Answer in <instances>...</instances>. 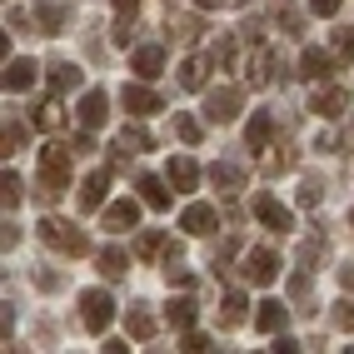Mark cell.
Wrapping results in <instances>:
<instances>
[{
	"label": "cell",
	"mask_w": 354,
	"mask_h": 354,
	"mask_svg": "<svg viewBox=\"0 0 354 354\" xmlns=\"http://www.w3.org/2000/svg\"><path fill=\"white\" fill-rule=\"evenodd\" d=\"M170 26H175V40H195L200 20H190V15H185V20H170Z\"/></svg>",
	"instance_id": "obj_41"
},
{
	"label": "cell",
	"mask_w": 354,
	"mask_h": 354,
	"mask_svg": "<svg viewBox=\"0 0 354 354\" xmlns=\"http://www.w3.org/2000/svg\"><path fill=\"white\" fill-rule=\"evenodd\" d=\"M115 45H130L135 40V15H120V20H115V35H110Z\"/></svg>",
	"instance_id": "obj_40"
},
{
	"label": "cell",
	"mask_w": 354,
	"mask_h": 354,
	"mask_svg": "<svg viewBox=\"0 0 354 354\" xmlns=\"http://www.w3.org/2000/svg\"><path fill=\"white\" fill-rule=\"evenodd\" d=\"M130 70H135V80H160L165 75V50H160V45H135V50H130Z\"/></svg>",
	"instance_id": "obj_8"
},
{
	"label": "cell",
	"mask_w": 354,
	"mask_h": 354,
	"mask_svg": "<svg viewBox=\"0 0 354 354\" xmlns=\"http://www.w3.org/2000/svg\"><path fill=\"white\" fill-rule=\"evenodd\" d=\"M315 150H324V155H335V150H339V135H319V140H315Z\"/></svg>",
	"instance_id": "obj_47"
},
{
	"label": "cell",
	"mask_w": 354,
	"mask_h": 354,
	"mask_svg": "<svg viewBox=\"0 0 354 354\" xmlns=\"http://www.w3.org/2000/svg\"><path fill=\"white\" fill-rule=\"evenodd\" d=\"M240 105H245V95H240V90H230V85H220V90H209V95H205V115L215 125H230L234 115H240Z\"/></svg>",
	"instance_id": "obj_5"
},
{
	"label": "cell",
	"mask_w": 354,
	"mask_h": 354,
	"mask_svg": "<svg viewBox=\"0 0 354 354\" xmlns=\"http://www.w3.org/2000/svg\"><path fill=\"white\" fill-rule=\"evenodd\" d=\"M100 225H105L110 234H125V230H135V225H140V205H135V200H115V205H105Z\"/></svg>",
	"instance_id": "obj_10"
},
{
	"label": "cell",
	"mask_w": 354,
	"mask_h": 354,
	"mask_svg": "<svg viewBox=\"0 0 354 354\" xmlns=\"http://www.w3.org/2000/svg\"><path fill=\"white\" fill-rule=\"evenodd\" d=\"M35 80H40V65H35V60H26V55H20V60H6V95H26Z\"/></svg>",
	"instance_id": "obj_9"
},
{
	"label": "cell",
	"mask_w": 354,
	"mask_h": 354,
	"mask_svg": "<svg viewBox=\"0 0 354 354\" xmlns=\"http://www.w3.org/2000/svg\"><path fill=\"white\" fill-rule=\"evenodd\" d=\"M180 349H190V354H200V349H209V339L205 335H195V329H185V344Z\"/></svg>",
	"instance_id": "obj_44"
},
{
	"label": "cell",
	"mask_w": 354,
	"mask_h": 354,
	"mask_svg": "<svg viewBox=\"0 0 354 354\" xmlns=\"http://www.w3.org/2000/svg\"><path fill=\"white\" fill-rule=\"evenodd\" d=\"M35 15H40L45 35H60L70 26V0H35Z\"/></svg>",
	"instance_id": "obj_13"
},
{
	"label": "cell",
	"mask_w": 354,
	"mask_h": 354,
	"mask_svg": "<svg viewBox=\"0 0 354 354\" xmlns=\"http://www.w3.org/2000/svg\"><path fill=\"white\" fill-rule=\"evenodd\" d=\"M110 319H115V299L105 290H85L80 295V324L90 329V335H105Z\"/></svg>",
	"instance_id": "obj_3"
},
{
	"label": "cell",
	"mask_w": 354,
	"mask_h": 354,
	"mask_svg": "<svg viewBox=\"0 0 354 354\" xmlns=\"http://www.w3.org/2000/svg\"><path fill=\"white\" fill-rule=\"evenodd\" d=\"M254 220L265 225V230H274V234H290V230H295V215H290L274 195H254Z\"/></svg>",
	"instance_id": "obj_6"
},
{
	"label": "cell",
	"mask_w": 354,
	"mask_h": 354,
	"mask_svg": "<svg viewBox=\"0 0 354 354\" xmlns=\"http://www.w3.org/2000/svg\"><path fill=\"white\" fill-rule=\"evenodd\" d=\"M180 85H185V90H205V85H209V60H205V55H190V60L180 65Z\"/></svg>",
	"instance_id": "obj_26"
},
{
	"label": "cell",
	"mask_w": 354,
	"mask_h": 354,
	"mask_svg": "<svg viewBox=\"0 0 354 354\" xmlns=\"http://www.w3.org/2000/svg\"><path fill=\"white\" fill-rule=\"evenodd\" d=\"M20 145H26V125H10V120H6V130H0V150H6V160H10Z\"/></svg>",
	"instance_id": "obj_38"
},
{
	"label": "cell",
	"mask_w": 354,
	"mask_h": 354,
	"mask_svg": "<svg viewBox=\"0 0 354 354\" xmlns=\"http://www.w3.org/2000/svg\"><path fill=\"white\" fill-rule=\"evenodd\" d=\"M195 299H170V304H165V324H170V329H195Z\"/></svg>",
	"instance_id": "obj_27"
},
{
	"label": "cell",
	"mask_w": 354,
	"mask_h": 354,
	"mask_svg": "<svg viewBox=\"0 0 354 354\" xmlns=\"http://www.w3.org/2000/svg\"><path fill=\"white\" fill-rule=\"evenodd\" d=\"M40 240L50 245V250H60V254H85V250H90L85 230L70 225L65 215H45V220H40Z\"/></svg>",
	"instance_id": "obj_2"
},
{
	"label": "cell",
	"mask_w": 354,
	"mask_h": 354,
	"mask_svg": "<svg viewBox=\"0 0 354 354\" xmlns=\"http://www.w3.org/2000/svg\"><path fill=\"white\" fill-rule=\"evenodd\" d=\"M70 90H80V65L55 60L50 65V95H70Z\"/></svg>",
	"instance_id": "obj_22"
},
{
	"label": "cell",
	"mask_w": 354,
	"mask_h": 354,
	"mask_svg": "<svg viewBox=\"0 0 354 354\" xmlns=\"http://www.w3.org/2000/svg\"><path fill=\"white\" fill-rule=\"evenodd\" d=\"M344 105H349V95H344L339 85H324V90H315V95H310V110L319 115V120H339Z\"/></svg>",
	"instance_id": "obj_11"
},
{
	"label": "cell",
	"mask_w": 354,
	"mask_h": 354,
	"mask_svg": "<svg viewBox=\"0 0 354 354\" xmlns=\"http://www.w3.org/2000/svg\"><path fill=\"white\" fill-rule=\"evenodd\" d=\"M105 195H110V175L95 170V175L80 185V209H85V215H90V209H105Z\"/></svg>",
	"instance_id": "obj_18"
},
{
	"label": "cell",
	"mask_w": 354,
	"mask_h": 354,
	"mask_svg": "<svg viewBox=\"0 0 354 354\" xmlns=\"http://www.w3.org/2000/svg\"><path fill=\"white\" fill-rule=\"evenodd\" d=\"M270 140H274V115H270V110H254V115H250V130H245V145L259 155Z\"/></svg>",
	"instance_id": "obj_17"
},
{
	"label": "cell",
	"mask_w": 354,
	"mask_h": 354,
	"mask_svg": "<svg viewBox=\"0 0 354 354\" xmlns=\"http://www.w3.org/2000/svg\"><path fill=\"white\" fill-rule=\"evenodd\" d=\"M170 125H175V135L185 140V145H200V120H195V115H175Z\"/></svg>",
	"instance_id": "obj_37"
},
{
	"label": "cell",
	"mask_w": 354,
	"mask_h": 354,
	"mask_svg": "<svg viewBox=\"0 0 354 354\" xmlns=\"http://www.w3.org/2000/svg\"><path fill=\"white\" fill-rule=\"evenodd\" d=\"M279 30H285V35H299V30H304V20H299L295 10H285V15H279Z\"/></svg>",
	"instance_id": "obj_43"
},
{
	"label": "cell",
	"mask_w": 354,
	"mask_h": 354,
	"mask_svg": "<svg viewBox=\"0 0 354 354\" xmlns=\"http://www.w3.org/2000/svg\"><path fill=\"white\" fill-rule=\"evenodd\" d=\"M125 270H130V259H125V250H115V245H105V250H100V274H105V279H120Z\"/></svg>",
	"instance_id": "obj_31"
},
{
	"label": "cell",
	"mask_w": 354,
	"mask_h": 354,
	"mask_svg": "<svg viewBox=\"0 0 354 354\" xmlns=\"http://www.w3.org/2000/svg\"><path fill=\"white\" fill-rule=\"evenodd\" d=\"M240 274L250 279V285H274V279H279V254H274V250H265V245L245 250V259H240Z\"/></svg>",
	"instance_id": "obj_4"
},
{
	"label": "cell",
	"mask_w": 354,
	"mask_h": 354,
	"mask_svg": "<svg viewBox=\"0 0 354 354\" xmlns=\"http://www.w3.org/2000/svg\"><path fill=\"white\" fill-rule=\"evenodd\" d=\"M209 185H220L225 195H234L245 185V170H240V165H230V160H215V165H209Z\"/></svg>",
	"instance_id": "obj_24"
},
{
	"label": "cell",
	"mask_w": 354,
	"mask_h": 354,
	"mask_svg": "<svg viewBox=\"0 0 354 354\" xmlns=\"http://www.w3.org/2000/svg\"><path fill=\"white\" fill-rule=\"evenodd\" d=\"M135 190H140V200L150 209H170V190H165L160 175H135Z\"/></svg>",
	"instance_id": "obj_21"
},
{
	"label": "cell",
	"mask_w": 354,
	"mask_h": 354,
	"mask_svg": "<svg viewBox=\"0 0 354 354\" xmlns=\"http://www.w3.org/2000/svg\"><path fill=\"white\" fill-rule=\"evenodd\" d=\"M140 259H155V254H170V234H140V245H135Z\"/></svg>",
	"instance_id": "obj_33"
},
{
	"label": "cell",
	"mask_w": 354,
	"mask_h": 354,
	"mask_svg": "<svg viewBox=\"0 0 354 354\" xmlns=\"http://www.w3.org/2000/svg\"><path fill=\"white\" fill-rule=\"evenodd\" d=\"M349 225H354V215H349Z\"/></svg>",
	"instance_id": "obj_53"
},
{
	"label": "cell",
	"mask_w": 354,
	"mask_h": 354,
	"mask_svg": "<svg viewBox=\"0 0 354 354\" xmlns=\"http://www.w3.org/2000/svg\"><path fill=\"white\" fill-rule=\"evenodd\" d=\"M20 185H26V180L6 170V180H0V200H6V209H15L20 200H26V190H20Z\"/></svg>",
	"instance_id": "obj_35"
},
{
	"label": "cell",
	"mask_w": 354,
	"mask_h": 354,
	"mask_svg": "<svg viewBox=\"0 0 354 354\" xmlns=\"http://www.w3.org/2000/svg\"><path fill=\"white\" fill-rule=\"evenodd\" d=\"M209 60H215L220 70H234V40H230V35H220L215 45H209Z\"/></svg>",
	"instance_id": "obj_36"
},
{
	"label": "cell",
	"mask_w": 354,
	"mask_h": 354,
	"mask_svg": "<svg viewBox=\"0 0 354 354\" xmlns=\"http://www.w3.org/2000/svg\"><path fill=\"white\" fill-rule=\"evenodd\" d=\"M165 180H170V190H185V195H190L195 185H200V165H195L190 155H175L170 165H165Z\"/></svg>",
	"instance_id": "obj_12"
},
{
	"label": "cell",
	"mask_w": 354,
	"mask_h": 354,
	"mask_svg": "<svg viewBox=\"0 0 354 354\" xmlns=\"http://www.w3.org/2000/svg\"><path fill=\"white\" fill-rule=\"evenodd\" d=\"M329 50H335L339 65H354V30H349V26H335V35H329Z\"/></svg>",
	"instance_id": "obj_29"
},
{
	"label": "cell",
	"mask_w": 354,
	"mask_h": 354,
	"mask_svg": "<svg viewBox=\"0 0 354 354\" xmlns=\"http://www.w3.org/2000/svg\"><path fill=\"white\" fill-rule=\"evenodd\" d=\"M319 200H324V180H315V175H310V180L299 185V205H319Z\"/></svg>",
	"instance_id": "obj_39"
},
{
	"label": "cell",
	"mask_w": 354,
	"mask_h": 354,
	"mask_svg": "<svg viewBox=\"0 0 354 354\" xmlns=\"http://www.w3.org/2000/svg\"><path fill=\"white\" fill-rule=\"evenodd\" d=\"M0 245H6V250H15V245H20V230L10 225V215H6V230H0Z\"/></svg>",
	"instance_id": "obj_46"
},
{
	"label": "cell",
	"mask_w": 354,
	"mask_h": 354,
	"mask_svg": "<svg viewBox=\"0 0 354 354\" xmlns=\"http://www.w3.org/2000/svg\"><path fill=\"white\" fill-rule=\"evenodd\" d=\"M30 120H35L40 130H60V125H65V115H60V105H55V95H50V100H40V105L30 110Z\"/></svg>",
	"instance_id": "obj_30"
},
{
	"label": "cell",
	"mask_w": 354,
	"mask_h": 354,
	"mask_svg": "<svg viewBox=\"0 0 354 354\" xmlns=\"http://www.w3.org/2000/svg\"><path fill=\"white\" fill-rule=\"evenodd\" d=\"M120 145H125L130 155H145V150H155V140L140 130V125H125V130H120Z\"/></svg>",
	"instance_id": "obj_32"
},
{
	"label": "cell",
	"mask_w": 354,
	"mask_h": 354,
	"mask_svg": "<svg viewBox=\"0 0 354 354\" xmlns=\"http://www.w3.org/2000/svg\"><path fill=\"white\" fill-rule=\"evenodd\" d=\"M319 259H324V234H310V240L299 245V265H304V270H315Z\"/></svg>",
	"instance_id": "obj_34"
},
{
	"label": "cell",
	"mask_w": 354,
	"mask_h": 354,
	"mask_svg": "<svg viewBox=\"0 0 354 354\" xmlns=\"http://www.w3.org/2000/svg\"><path fill=\"white\" fill-rule=\"evenodd\" d=\"M70 185V145H60V140H50V145L40 150V200H60Z\"/></svg>",
	"instance_id": "obj_1"
},
{
	"label": "cell",
	"mask_w": 354,
	"mask_h": 354,
	"mask_svg": "<svg viewBox=\"0 0 354 354\" xmlns=\"http://www.w3.org/2000/svg\"><path fill=\"white\" fill-rule=\"evenodd\" d=\"M335 324H339V329H354V304H349V299L335 310Z\"/></svg>",
	"instance_id": "obj_45"
},
{
	"label": "cell",
	"mask_w": 354,
	"mask_h": 354,
	"mask_svg": "<svg viewBox=\"0 0 354 354\" xmlns=\"http://www.w3.org/2000/svg\"><path fill=\"white\" fill-rule=\"evenodd\" d=\"M110 120V95H105V90H90V95L80 100V125L85 130H100Z\"/></svg>",
	"instance_id": "obj_16"
},
{
	"label": "cell",
	"mask_w": 354,
	"mask_h": 354,
	"mask_svg": "<svg viewBox=\"0 0 354 354\" xmlns=\"http://www.w3.org/2000/svg\"><path fill=\"white\" fill-rule=\"evenodd\" d=\"M10 329H15V315H10V304H6V315H0V335H6V344H10Z\"/></svg>",
	"instance_id": "obj_50"
},
{
	"label": "cell",
	"mask_w": 354,
	"mask_h": 354,
	"mask_svg": "<svg viewBox=\"0 0 354 354\" xmlns=\"http://www.w3.org/2000/svg\"><path fill=\"white\" fill-rule=\"evenodd\" d=\"M115 15H140V0H115Z\"/></svg>",
	"instance_id": "obj_49"
},
{
	"label": "cell",
	"mask_w": 354,
	"mask_h": 354,
	"mask_svg": "<svg viewBox=\"0 0 354 354\" xmlns=\"http://www.w3.org/2000/svg\"><path fill=\"white\" fill-rule=\"evenodd\" d=\"M339 6H344V0H310V10H315V15H324V20H335V15H339Z\"/></svg>",
	"instance_id": "obj_42"
},
{
	"label": "cell",
	"mask_w": 354,
	"mask_h": 354,
	"mask_svg": "<svg viewBox=\"0 0 354 354\" xmlns=\"http://www.w3.org/2000/svg\"><path fill=\"white\" fill-rule=\"evenodd\" d=\"M274 50H270V45H254V50H250V60H245V75H250V85H270L274 80Z\"/></svg>",
	"instance_id": "obj_14"
},
{
	"label": "cell",
	"mask_w": 354,
	"mask_h": 354,
	"mask_svg": "<svg viewBox=\"0 0 354 354\" xmlns=\"http://www.w3.org/2000/svg\"><path fill=\"white\" fill-rule=\"evenodd\" d=\"M125 329H130V339H155V315L150 310H140V304H130V315H125Z\"/></svg>",
	"instance_id": "obj_28"
},
{
	"label": "cell",
	"mask_w": 354,
	"mask_h": 354,
	"mask_svg": "<svg viewBox=\"0 0 354 354\" xmlns=\"http://www.w3.org/2000/svg\"><path fill=\"white\" fill-rule=\"evenodd\" d=\"M339 279H344V285L354 290V265H344V270H339Z\"/></svg>",
	"instance_id": "obj_52"
},
{
	"label": "cell",
	"mask_w": 354,
	"mask_h": 354,
	"mask_svg": "<svg viewBox=\"0 0 354 354\" xmlns=\"http://www.w3.org/2000/svg\"><path fill=\"white\" fill-rule=\"evenodd\" d=\"M335 65H339V60L329 55V50H319V45H310V50L299 55V75H310V80H324V75H329V70H335Z\"/></svg>",
	"instance_id": "obj_20"
},
{
	"label": "cell",
	"mask_w": 354,
	"mask_h": 354,
	"mask_svg": "<svg viewBox=\"0 0 354 354\" xmlns=\"http://www.w3.org/2000/svg\"><path fill=\"white\" fill-rule=\"evenodd\" d=\"M259 165H265L270 175H279V170H290V165H295V145H285V140H279V145H274V140H270V145L259 150Z\"/></svg>",
	"instance_id": "obj_25"
},
{
	"label": "cell",
	"mask_w": 354,
	"mask_h": 354,
	"mask_svg": "<svg viewBox=\"0 0 354 354\" xmlns=\"http://www.w3.org/2000/svg\"><path fill=\"white\" fill-rule=\"evenodd\" d=\"M35 285H40V290H60V274H50V270H40V274H35Z\"/></svg>",
	"instance_id": "obj_48"
},
{
	"label": "cell",
	"mask_w": 354,
	"mask_h": 354,
	"mask_svg": "<svg viewBox=\"0 0 354 354\" xmlns=\"http://www.w3.org/2000/svg\"><path fill=\"white\" fill-rule=\"evenodd\" d=\"M120 100H125V115H130V120H145V115L165 110V100L155 95L150 85H125V90H120Z\"/></svg>",
	"instance_id": "obj_7"
},
{
	"label": "cell",
	"mask_w": 354,
	"mask_h": 354,
	"mask_svg": "<svg viewBox=\"0 0 354 354\" xmlns=\"http://www.w3.org/2000/svg\"><path fill=\"white\" fill-rule=\"evenodd\" d=\"M180 230H185V234H215V230H220V215H215L209 205H185Z\"/></svg>",
	"instance_id": "obj_15"
},
{
	"label": "cell",
	"mask_w": 354,
	"mask_h": 354,
	"mask_svg": "<svg viewBox=\"0 0 354 354\" xmlns=\"http://www.w3.org/2000/svg\"><path fill=\"white\" fill-rule=\"evenodd\" d=\"M285 319H290V310H285L279 299H265V304L254 310V329H259V335H279V329H285Z\"/></svg>",
	"instance_id": "obj_19"
},
{
	"label": "cell",
	"mask_w": 354,
	"mask_h": 354,
	"mask_svg": "<svg viewBox=\"0 0 354 354\" xmlns=\"http://www.w3.org/2000/svg\"><path fill=\"white\" fill-rule=\"evenodd\" d=\"M245 315H250V299H245L240 290H225V299H220V324L234 329V324H245Z\"/></svg>",
	"instance_id": "obj_23"
},
{
	"label": "cell",
	"mask_w": 354,
	"mask_h": 354,
	"mask_svg": "<svg viewBox=\"0 0 354 354\" xmlns=\"http://www.w3.org/2000/svg\"><path fill=\"white\" fill-rule=\"evenodd\" d=\"M200 10H220V6H234V0H195Z\"/></svg>",
	"instance_id": "obj_51"
}]
</instances>
